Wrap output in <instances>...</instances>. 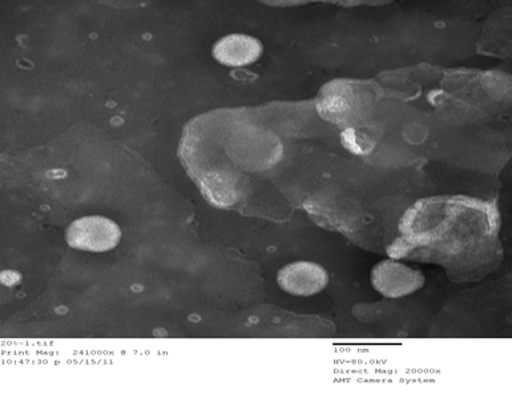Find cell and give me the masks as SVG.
<instances>
[{
    "label": "cell",
    "instance_id": "obj_1",
    "mask_svg": "<svg viewBox=\"0 0 512 394\" xmlns=\"http://www.w3.org/2000/svg\"><path fill=\"white\" fill-rule=\"evenodd\" d=\"M499 212L471 197L421 200L403 215L401 237L389 248L395 259L445 265L450 272H475L493 259Z\"/></svg>",
    "mask_w": 512,
    "mask_h": 394
},
{
    "label": "cell",
    "instance_id": "obj_2",
    "mask_svg": "<svg viewBox=\"0 0 512 394\" xmlns=\"http://www.w3.org/2000/svg\"><path fill=\"white\" fill-rule=\"evenodd\" d=\"M122 231L114 220L103 216H87L75 220L67 229L70 247L87 252H107L118 247Z\"/></svg>",
    "mask_w": 512,
    "mask_h": 394
},
{
    "label": "cell",
    "instance_id": "obj_3",
    "mask_svg": "<svg viewBox=\"0 0 512 394\" xmlns=\"http://www.w3.org/2000/svg\"><path fill=\"white\" fill-rule=\"evenodd\" d=\"M373 288L389 299H399L413 295L425 285V276L421 271L397 260H385L378 263L370 273Z\"/></svg>",
    "mask_w": 512,
    "mask_h": 394
},
{
    "label": "cell",
    "instance_id": "obj_4",
    "mask_svg": "<svg viewBox=\"0 0 512 394\" xmlns=\"http://www.w3.org/2000/svg\"><path fill=\"white\" fill-rule=\"evenodd\" d=\"M277 283L289 295L312 297L328 287L329 273L313 261H294L278 272Z\"/></svg>",
    "mask_w": 512,
    "mask_h": 394
},
{
    "label": "cell",
    "instance_id": "obj_5",
    "mask_svg": "<svg viewBox=\"0 0 512 394\" xmlns=\"http://www.w3.org/2000/svg\"><path fill=\"white\" fill-rule=\"evenodd\" d=\"M262 44L257 38L243 34L224 36L213 46L217 62L228 67H244L256 63L262 55Z\"/></svg>",
    "mask_w": 512,
    "mask_h": 394
}]
</instances>
